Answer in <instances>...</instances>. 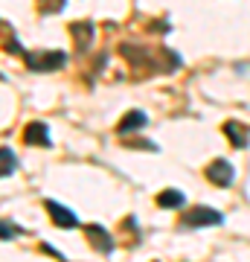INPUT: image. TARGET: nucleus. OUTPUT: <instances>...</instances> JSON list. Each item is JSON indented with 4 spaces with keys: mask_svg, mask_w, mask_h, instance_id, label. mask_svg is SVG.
Wrapping results in <instances>:
<instances>
[{
    "mask_svg": "<svg viewBox=\"0 0 250 262\" xmlns=\"http://www.w3.org/2000/svg\"><path fill=\"white\" fill-rule=\"evenodd\" d=\"M84 236H87V242L93 245V251L105 253V256L113 253V236L108 233L102 225H84Z\"/></svg>",
    "mask_w": 250,
    "mask_h": 262,
    "instance_id": "nucleus-4",
    "label": "nucleus"
},
{
    "mask_svg": "<svg viewBox=\"0 0 250 262\" xmlns=\"http://www.w3.org/2000/svg\"><path fill=\"white\" fill-rule=\"evenodd\" d=\"M0 227H3V242H12L15 236H24V227H18L12 219H3V222H0Z\"/></svg>",
    "mask_w": 250,
    "mask_h": 262,
    "instance_id": "nucleus-12",
    "label": "nucleus"
},
{
    "mask_svg": "<svg viewBox=\"0 0 250 262\" xmlns=\"http://www.w3.org/2000/svg\"><path fill=\"white\" fill-rule=\"evenodd\" d=\"M157 204L163 207V210H180V207L186 204V195L180 189H163L157 195Z\"/></svg>",
    "mask_w": 250,
    "mask_h": 262,
    "instance_id": "nucleus-10",
    "label": "nucleus"
},
{
    "mask_svg": "<svg viewBox=\"0 0 250 262\" xmlns=\"http://www.w3.org/2000/svg\"><path fill=\"white\" fill-rule=\"evenodd\" d=\"M15 169H18V158H15V151L9 146H3L0 149V175L3 178H12L15 175Z\"/></svg>",
    "mask_w": 250,
    "mask_h": 262,
    "instance_id": "nucleus-11",
    "label": "nucleus"
},
{
    "mask_svg": "<svg viewBox=\"0 0 250 262\" xmlns=\"http://www.w3.org/2000/svg\"><path fill=\"white\" fill-rule=\"evenodd\" d=\"M148 122V117H146V111H128L125 117L120 120V125H117V134H134V131H143V125Z\"/></svg>",
    "mask_w": 250,
    "mask_h": 262,
    "instance_id": "nucleus-9",
    "label": "nucleus"
},
{
    "mask_svg": "<svg viewBox=\"0 0 250 262\" xmlns=\"http://www.w3.org/2000/svg\"><path fill=\"white\" fill-rule=\"evenodd\" d=\"M180 225L184 227H221L224 213L221 210H213V207H195V210L184 213Z\"/></svg>",
    "mask_w": 250,
    "mask_h": 262,
    "instance_id": "nucleus-2",
    "label": "nucleus"
},
{
    "mask_svg": "<svg viewBox=\"0 0 250 262\" xmlns=\"http://www.w3.org/2000/svg\"><path fill=\"white\" fill-rule=\"evenodd\" d=\"M93 29H96L93 20H76V24H70V32H73V41H76V50L79 53H87L93 47V38H96Z\"/></svg>",
    "mask_w": 250,
    "mask_h": 262,
    "instance_id": "nucleus-6",
    "label": "nucleus"
},
{
    "mask_svg": "<svg viewBox=\"0 0 250 262\" xmlns=\"http://www.w3.org/2000/svg\"><path fill=\"white\" fill-rule=\"evenodd\" d=\"M204 175L210 184H215V187H233V181H236V169H233L230 160H224V158H215L213 163H207L204 169Z\"/></svg>",
    "mask_w": 250,
    "mask_h": 262,
    "instance_id": "nucleus-3",
    "label": "nucleus"
},
{
    "mask_svg": "<svg viewBox=\"0 0 250 262\" xmlns=\"http://www.w3.org/2000/svg\"><path fill=\"white\" fill-rule=\"evenodd\" d=\"M131 146H137V149H143V151H157V146L151 140H131Z\"/></svg>",
    "mask_w": 250,
    "mask_h": 262,
    "instance_id": "nucleus-14",
    "label": "nucleus"
},
{
    "mask_svg": "<svg viewBox=\"0 0 250 262\" xmlns=\"http://www.w3.org/2000/svg\"><path fill=\"white\" fill-rule=\"evenodd\" d=\"M24 143H29V146H44V149H50V125L47 122H29L27 131H24Z\"/></svg>",
    "mask_w": 250,
    "mask_h": 262,
    "instance_id": "nucleus-7",
    "label": "nucleus"
},
{
    "mask_svg": "<svg viewBox=\"0 0 250 262\" xmlns=\"http://www.w3.org/2000/svg\"><path fill=\"white\" fill-rule=\"evenodd\" d=\"M224 134H227V140H230L236 149H247V143H250L247 125H241V122H236V120H227L224 122Z\"/></svg>",
    "mask_w": 250,
    "mask_h": 262,
    "instance_id": "nucleus-8",
    "label": "nucleus"
},
{
    "mask_svg": "<svg viewBox=\"0 0 250 262\" xmlns=\"http://www.w3.org/2000/svg\"><path fill=\"white\" fill-rule=\"evenodd\" d=\"M20 56H24V64L35 73H53L67 64V53L61 50H38V53H20Z\"/></svg>",
    "mask_w": 250,
    "mask_h": 262,
    "instance_id": "nucleus-1",
    "label": "nucleus"
},
{
    "mask_svg": "<svg viewBox=\"0 0 250 262\" xmlns=\"http://www.w3.org/2000/svg\"><path fill=\"white\" fill-rule=\"evenodd\" d=\"M38 6L44 15H56V12L64 9V0H38Z\"/></svg>",
    "mask_w": 250,
    "mask_h": 262,
    "instance_id": "nucleus-13",
    "label": "nucleus"
},
{
    "mask_svg": "<svg viewBox=\"0 0 250 262\" xmlns=\"http://www.w3.org/2000/svg\"><path fill=\"white\" fill-rule=\"evenodd\" d=\"M47 213L53 215V225L64 227V230H73V227H79V219H76L73 210H67L64 204H58V201H53V198H47L44 201Z\"/></svg>",
    "mask_w": 250,
    "mask_h": 262,
    "instance_id": "nucleus-5",
    "label": "nucleus"
}]
</instances>
